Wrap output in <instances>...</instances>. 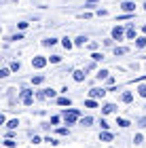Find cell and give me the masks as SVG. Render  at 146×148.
Here are the masks:
<instances>
[{
	"label": "cell",
	"instance_id": "1",
	"mask_svg": "<svg viewBox=\"0 0 146 148\" xmlns=\"http://www.w3.org/2000/svg\"><path fill=\"white\" fill-rule=\"evenodd\" d=\"M62 119L66 121V125H76L78 123V119H81V110H76V108H66L62 112Z\"/></svg>",
	"mask_w": 146,
	"mask_h": 148
},
{
	"label": "cell",
	"instance_id": "2",
	"mask_svg": "<svg viewBox=\"0 0 146 148\" xmlns=\"http://www.w3.org/2000/svg\"><path fill=\"white\" fill-rule=\"evenodd\" d=\"M19 102H21L23 106H32L34 104V91L28 89V87H23L21 93H19Z\"/></svg>",
	"mask_w": 146,
	"mask_h": 148
},
{
	"label": "cell",
	"instance_id": "3",
	"mask_svg": "<svg viewBox=\"0 0 146 148\" xmlns=\"http://www.w3.org/2000/svg\"><path fill=\"white\" fill-rule=\"evenodd\" d=\"M47 64H49V59H47V57H42V55L32 57V68H36V70H42Z\"/></svg>",
	"mask_w": 146,
	"mask_h": 148
},
{
	"label": "cell",
	"instance_id": "4",
	"mask_svg": "<svg viewBox=\"0 0 146 148\" xmlns=\"http://www.w3.org/2000/svg\"><path fill=\"white\" fill-rule=\"evenodd\" d=\"M106 93H108V91H106L104 87H93V89L89 91V97H93V99H99V97H104Z\"/></svg>",
	"mask_w": 146,
	"mask_h": 148
},
{
	"label": "cell",
	"instance_id": "5",
	"mask_svg": "<svg viewBox=\"0 0 146 148\" xmlns=\"http://www.w3.org/2000/svg\"><path fill=\"white\" fill-rule=\"evenodd\" d=\"M110 36L114 38V40H123V38H125V30L121 28V25H114L112 32H110Z\"/></svg>",
	"mask_w": 146,
	"mask_h": 148
},
{
	"label": "cell",
	"instance_id": "6",
	"mask_svg": "<svg viewBox=\"0 0 146 148\" xmlns=\"http://www.w3.org/2000/svg\"><path fill=\"white\" fill-rule=\"evenodd\" d=\"M121 11H123V13H136V2L125 0V2H121Z\"/></svg>",
	"mask_w": 146,
	"mask_h": 148
},
{
	"label": "cell",
	"instance_id": "7",
	"mask_svg": "<svg viewBox=\"0 0 146 148\" xmlns=\"http://www.w3.org/2000/svg\"><path fill=\"white\" fill-rule=\"evenodd\" d=\"M114 110H117V104H110V102L102 104V114H112Z\"/></svg>",
	"mask_w": 146,
	"mask_h": 148
},
{
	"label": "cell",
	"instance_id": "8",
	"mask_svg": "<svg viewBox=\"0 0 146 148\" xmlns=\"http://www.w3.org/2000/svg\"><path fill=\"white\" fill-rule=\"evenodd\" d=\"M121 102L123 104H131V102H134V93H131V91H123L121 93Z\"/></svg>",
	"mask_w": 146,
	"mask_h": 148
},
{
	"label": "cell",
	"instance_id": "9",
	"mask_svg": "<svg viewBox=\"0 0 146 148\" xmlns=\"http://www.w3.org/2000/svg\"><path fill=\"white\" fill-rule=\"evenodd\" d=\"M112 133L108 131V129H102V133H99V140H102V142H112Z\"/></svg>",
	"mask_w": 146,
	"mask_h": 148
},
{
	"label": "cell",
	"instance_id": "10",
	"mask_svg": "<svg viewBox=\"0 0 146 148\" xmlns=\"http://www.w3.org/2000/svg\"><path fill=\"white\" fill-rule=\"evenodd\" d=\"M125 38H129V40H134V38H136V25H134V23H129L127 32H125Z\"/></svg>",
	"mask_w": 146,
	"mask_h": 148
},
{
	"label": "cell",
	"instance_id": "11",
	"mask_svg": "<svg viewBox=\"0 0 146 148\" xmlns=\"http://www.w3.org/2000/svg\"><path fill=\"white\" fill-rule=\"evenodd\" d=\"M78 123H81L83 127H91V125H93V116H81Z\"/></svg>",
	"mask_w": 146,
	"mask_h": 148
},
{
	"label": "cell",
	"instance_id": "12",
	"mask_svg": "<svg viewBox=\"0 0 146 148\" xmlns=\"http://www.w3.org/2000/svg\"><path fill=\"white\" fill-rule=\"evenodd\" d=\"M55 102H57V106H62V108H64V106H70V104H72V99L66 97V95H62V97H57Z\"/></svg>",
	"mask_w": 146,
	"mask_h": 148
},
{
	"label": "cell",
	"instance_id": "13",
	"mask_svg": "<svg viewBox=\"0 0 146 148\" xmlns=\"http://www.w3.org/2000/svg\"><path fill=\"white\" fill-rule=\"evenodd\" d=\"M108 76H110V72L106 70V68H102V70L95 72V78H97V80H104V78H108Z\"/></svg>",
	"mask_w": 146,
	"mask_h": 148
},
{
	"label": "cell",
	"instance_id": "14",
	"mask_svg": "<svg viewBox=\"0 0 146 148\" xmlns=\"http://www.w3.org/2000/svg\"><path fill=\"white\" fill-rule=\"evenodd\" d=\"M144 47H146V34L136 38V49H144Z\"/></svg>",
	"mask_w": 146,
	"mask_h": 148
},
{
	"label": "cell",
	"instance_id": "15",
	"mask_svg": "<svg viewBox=\"0 0 146 148\" xmlns=\"http://www.w3.org/2000/svg\"><path fill=\"white\" fill-rule=\"evenodd\" d=\"M62 45H64V49H66V51H70V49H72V47H76V45H74V42H72V40H70L68 36H66V38H62Z\"/></svg>",
	"mask_w": 146,
	"mask_h": 148
},
{
	"label": "cell",
	"instance_id": "16",
	"mask_svg": "<svg viewBox=\"0 0 146 148\" xmlns=\"http://www.w3.org/2000/svg\"><path fill=\"white\" fill-rule=\"evenodd\" d=\"M74 80L76 83H83L85 80V70H74Z\"/></svg>",
	"mask_w": 146,
	"mask_h": 148
},
{
	"label": "cell",
	"instance_id": "17",
	"mask_svg": "<svg viewBox=\"0 0 146 148\" xmlns=\"http://www.w3.org/2000/svg\"><path fill=\"white\" fill-rule=\"evenodd\" d=\"M127 53H129L127 47H114V55H117V57H119V55H127Z\"/></svg>",
	"mask_w": 146,
	"mask_h": 148
},
{
	"label": "cell",
	"instance_id": "18",
	"mask_svg": "<svg viewBox=\"0 0 146 148\" xmlns=\"http://www.w3.org/2000/svg\"><path fill=\"white\" fill-rule=\"evenodd\" d=\"M117 125H119V127H123V129H125V127H129L131 123H129L127 119H123V116H117Z\"/></svg>",
	"mask_w": 146,
	"mask_h": 148
},
{
	"label": "cell",
	"instance_id": "19",
	"mask_svg": "<svg viewBox=\"0 0 146 148\" xmlns=\"http://www.w3.org/2000/svg\"><path fill=\"white\" fill-rule=\"evenodd\" d=\"M42 91L47 95V99H57V91H53V89H42Z\"/></svg>",
	"mask_w": 146,
	"mask_h": 148
},
{
	"label": "cell",
	"instance_id": "20",
	"mask_svg": "<svg viewBox=\"0 0 146 148\" xmlns=\"http://www.w3.org/2000/svg\"><path fill=\"white\" fill-rule=\"evenodd\" d=\"M45 83V76L42 74H36V76H32V85H42Z\"/></svg>",
	"mask_w": 146,
	"mask_h": 148
},
{
	"label": "cell",
	"instance_id": "21",
	"mask_svg": "<svg viewBox=\"0 0 146 148\" xmlns=\"http://www.w3.org/2000/svg\"><path fill=\"white\" fill-rule=\"evenodd\" d=\"M6 127H9V129H17L19 127V119H11L9 123H6Z\"/></svg>",
	"mask_w": 146,
	"mask_h": 148
},
{
	"label": "cell",
	"instance_id": "22",
	"mask_svg": "<svg viewBox=\"0 0 146 148\" xmlns=\"http://www.w3.org/2000/svg\"><path fill=\"white\" fill-rule=\"evenodd\" d=\"M85 42H87V36H76V38H74V45H76V47H83Z\"/></svg>",
	"mask_w": 146,
	"mask_h": 148
},
{
	"label": "cell",
	"instance_id": "23",
	"mask_svg": "<svg viewBox=\"0 0 146 148\" xmlns=\"http://www.w3.org/2000/svg\"><path fill=\"white\" fill-rule=\"evenodd\" d=\"M42 45H45V47H53V45H57V38H53V36H51V38H45Z\"/></svg>",
	"mask_w": 146,
	"mask_h": 148
},
{
	"label": "cell",
	"instance_id": "24",
	"mask_svg": "<svg viewBox=\"0 0 146 148\" xmlns=\"http://www.w3.org/2000/svg\"><path fill=\"white\" fill-rule=\"evenodd\" d=\"M85 106H87V108H97V99H93V97H89L87 102H85Z\"/></svg>",
	"mask_w": 146,
	"mask_h": 148
},
{
	"label": "cell",
	"instance_id": "25",
	"mask_svg": "<svg viewBox=\"0 0 146 148\" xmlns=\"http://www.w3.org/2000/svg\"><path fill=\"white\" fill-rule=\"evenodd\" d=\"M138 95H140V97H146V85H138Z\"/></svg>",
	"mask_w": 146,
	"mask_h": 148
},
{
	"label": "cell",
	"instance_id": "26",
	"mask_svg": "<svg viewBox=\"0 0 146 148\" xmlns=\"http://www.w3.org/2000/svg\"><path fill=\"white\" fill-rule=\"evenodd\" d=\"M2 144H4V148H15V144H17V142H13V138H6Z\"/></svg>",
	"mask_w": 146,
	"mask_h": 148
},
{
	"label": "cell",
	"instance_id": "27",
	"mask_svg": "<svg viewBox=\"0 0 146 148\" xmlns=\"http://www.w3.org/2000/svg\"><path fill=\"white\" fill-rule=\"evenodd\" d=\"M134 17V13H125V15H119L117 17V21H127V19H131Z\"/></svg>",
	"mask_w": 146,
	"mask_h": 148
},
{
	"label": "cell",
	"instance_id": "28",
	"mask_svg": "<svg viewBox=\"0 0 146 148\" xmlns=\"http://www.w3.org/2000/svg\"><path fill=\"white\" fill-rule=\"evenodd\" d=\"M91 59H93V62H102L104 55H102V53H97V51H93V53H91Z\"/></svg>",
	"mask_w": 146,
	"mask_h": 148
},
{
	"label": "cell",
	"instance_id": "29",
	"mask_svg": "<svg viewBox=\"0 0 146 148\" xmlns=\"http://www.w3.org/2000/svg\"><path fill=\"white\" fill-rule=\"evenodd\" d=\"M9 68H11L13 72H19V70H21V64H19V62H11Z\"/></svg>",
	"mask_w": 146,
	"mask_h": 148
},
{
	"label": "cell",
	"instance_id": "30",
	"mask_svg": "<svg viewBox=\"0 0 146 148\" xmlns=\"http://www.w3.org/2000/svg\"><path fill=\"white\" fill-rule=\"evenodd\" d=\"M11 68H2V70H0V78H6V76H11Z\"/></svg>",
	"mask_w": 146,
	"mask_h": 148
},
{
	"label": "cell",
	"instance_id": "31",
	"mask_svg": "<svg viewBox=\"0 0 146 148\" xmlns=\"http://www.w3.org/2000/svg\"><path fill=\"white\" fill-rule=\"evenodd\" d=\"M136 123H138V127H140V129H146V116H140Z\"/></svg>",
	"mask_w": 146,
	"mask_h": 148
},
{
	"label": "cell",
	"instance_id": "32",
	"mask_svg": "<svg viewBox=\"0 0 146 148\" xmlns=\"http://www.w3.org/2000/svg\"><path fill=\"white\" fill-rule=\"evenodd\" d=\"M97 2H99V0H87V2H85V9H93Z\"/></svg>",
	"mask_w": 146,
	"mask_h": 148
},
{
	"label": "cell",
	"instance_id": "33",
	"mask_svg": "<svg viewBox=\"0 0 146 148\" xmlns=\"http://www.w3.org/2000/svg\"><path fill=\"white\" fill-rule=\"evenodd\" d=\"M49 62H51V64H59V62H62V55H51Z\"/></svg>",
	"mask_w": 146,
	"mask_h": 148
},
{
	"label": "cell",
	"instance_id": "34",
	"mask_svg": "<svg viewBox=\"0 0 146 148\" xmlns=\"http://www.w3.org/2000/svg\"><path fill=\"white\" fill-rule=\"evenodd\" d=\"M134 142H136V144H142V142H144V136H142V133H136V136H134Z\"/></svg>",
	"mask_w": 146,
	"mask_h": 148
},
{
	"label": "cell",
	"instance_id": "35",
	"mask_svg": "<svg viewBox=\"0 0 146 148\" xmlns=\"http://www.w3.org/2000/svg\"><path fill=\"white\" fill-rule=\"evenodd\" d=\"M45 142H49L51 146H57V144H59L57 140H55V138H51V136H49V138H45Z\"/></svg>",
	"mask_w": 146,
	"mask_h": 148
},
{
	"label": "cell",
	"instance_id": "36",
	"mask_svg": "<svg viewBox=\"0 0 146 148\" xmlns=\"http://www.w3.org/2000/svg\"><path fill=\"white\" fill-rule=\"evenodd\" d=\"M57 133H59V136H68V127H59V129H57Z\"/></svg>",
	"mask_w": 146,
	"mask_h": 148
},
{
	"label": "cell",
	"instance_id": "37",
	"mask_svg": "<svg viewBox=\"0 0 146 148\" xmlns=\"http://www.w3.org/2000/svg\"><path fill=\"white\" fill-rule=\"evenodd\" d=\"M17 28H19V30H25V28H28V21H19Z\"/></svg>",
	"mask_w": 146,
	"mask_h": 148
},
{
	"label": "cell",
	"instance_id": "38",
	"mask_svg": "<svg viewBox=\"0 0 146 148\" xmlns=\"http://www.w3.org/2000/svg\"><path fill=\"white\" fill-rule=\"evenodd\" d=\"M99 125H102V129H110V125L108 123H106V121L102 119V121H99Z\"/></svg>",
	"mask_w": 146,
	"mask_h": 148
},
{
	"label": "cell",
	"instance_id": "39",
	"mask_svg": "<svg viewBox=\"0 0 146 148\" xmlns=\"http://www.w3.org/2000/svg\"><path fill=\"white\" fill-rule=\"evenodd\" d=\"M97 15H99V17H106V15H108V11H106V9H99Z\"/></svg>",
	"mask_w": 146,
	"mask_h": 148
},
{
	"label": "cell",
	"instance_id": "40",
	"mask_svg": "<svg viewBox=\"0 0 146 148\" xmlns=\"http://www.w3.org/2000/svg\"><path fill=\"white\" fill-rule=\"evenodd\" d=\"M11 40H23V34H15V36H11Z\"/></svg>",
	"mask_w": 146,
	"mask_h": 148
},
{
	"label": "cell",
	"instance_id": "41",
	"mask_svg": "<svg viewBox=\"0 0 146 148\" xmlns=\"http://www.w3.org/2000/svg\"><path fill=\"white\" fill-rule=\"evenodd\" d=\"M89 49L91 51H97V42H89Z\"/></svg>",
	"mask_w": 146,
	"mask_h": 148
},
{
	"label": "cell",
	"instance_id": "42",
	"mask_svg": "<svg viewBox=\"0 0 146 148\" xmlns=\"http://www.w3.org/2000/svg\"><path fill=\"white\" fill-rule=\"evenodd\" d=\"M59 123V116H51V125H57Z\"/></svg>",
	"mask_w": 146,
	"mask_h": 148
},
{
	"label": "cell",
	"instance_id": "43",
	"mask_svg": "<svg viewBox=\"0 0 146 148\" xmlns=\"http://www.w3.org/2000/svg\"><path fill=\"white\" fill-rule=\"evenodd\" d=\"M142 32H144V34H146V25H144V28H142Z\"/></svg>",
	"mask_w": 146,
	"mask_h": 148
},
{
	"label": "cell",
	"instance_id": "44",
	"mask_svg": "<svg viewBox=\"0 0 146 148\" xmlns=\"http://www.w3.org/2000/svg\"><path fill=\"white\" fill-rule=\"evenodd\" d=\"M144 11H146V2H144Z\"/></svg>",
	"mask_w": 146,
	"mask_h": 148
},
{
	"label": "cell",
	"instance_id": "45",
	"mask_svg": "<svg viewBox=\"0 0 146 148\" xmlns=\"http://www.w3.org/2000/svg\"><path fill=\"white\" fill-rule=\"evenodd\" d=\"M13 2H19V0H13Z\"/></svg>",
	"mask_w": 146,
	"mask_h": 148
},
{
	"label": "cell",
	"instance_id": "46",
	"mask_svg": "<svg viewBox=\"0 0 146 148\" xmlns=\"http://www.w3.org/2000/svg\"><path fill=\"white\" fill-rule=\"evenodd\" d=\"M144 110H146V106H144Z\"/></svg>",
	"mask_w": 146,
	"mask_h": 148
}]
</instances>
